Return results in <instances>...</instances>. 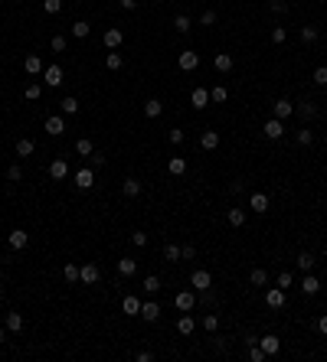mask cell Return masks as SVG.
<instances>
[{
	"instance_id": "obj_1",
	"label": "cell",
	"mask_w": 327,
	"mask_h": 362,
	"mask_svg": "<svg viewBox=\"0 0 327 362\" xmlns=\"http://www.w3.org/2000/svg\"><path fill=\"white\" fill-rule=\"evenodd\" d=\"M190 287L200 290V294H203V290H210V287H213V274H210V271H203V268L193 271V274H190Z\"/></svg>"
},
{
	"instance_id": "obj_2",
	"label": "cell",
	"mask_w": 327,
	"mask_h": 362,
	"mask_svg": "<svg viewBox=\"0 0 327 362\" xmlns=\"http://www.w3.org/2000/svg\"><path fill=\"white\" fill-rule=\"evenodd\" d=\"M43 82L50 88H59L62 82H66V72H62V66H46L43 69Z\"/></svg>"
},
{
	"instance_id": "obj_3",
	"label": "cell",
	"mask_w": 327,
	"mask_h": 362,
	"mask_svg": "<svg viewBox=\"0 0 327 362\" xmlns=\"http://www.w3.org/2000/svg\"><path fill=\"white\" fill-rule=\"evenodd\" d=\"M99 277H102V271H99V264H92V261H85V264H82V268H79V281H82V284H85V287H88V284H99Z\"/></svg>"
},
{
	"instance_id": "obj_4",
	"label": "cell",
	"mask_w": 327,
	"mask_h": 362,
	"mask_svg": "<svg viewBox=\"0 0 327 362\" xmlns=\"http://www.w3.org/2000/svg\"><path fill=\"white\" fill-rule=\"evenodd\" d=\"M72 179H75V186H79V190H92V186H95V166H82Z\"/></svg>"
},
{
	"instance_id": "obj_5",
	"label": "cell",
	"mask_w": 327,
	"mask_h": 362,
	"mask_svg": "<svg viewBox=\"0 0 327 362\" xmlns=\"http://www.w3.org/2000/svg\"><path fill=\"white\" fill-rule=\"evenodd\" d=\"M177 66L183 69V72H193V69L200 66V52H193V49H183L177 55Z\"/></svg>"
},
{
	"instance_id": "obj_6",
	"label": "cell",
	"mask_w": 327,
	"mask_h": 362,
	"mask_svg": "<svg viewBox=\"0 0 327 362\" xmlns=\"http://www.w3.org/2000/svg\"><path fill=\"white\" fill-rule=\"evenodd\" d=\"M173 304H177L180 313H190L193 307H197V297H193V290H180V294L173 297Z\"/></svg>"
},
{
	"instance_id": "obj_7",
	"label": "cell",
	"mask_w": 327,
	"mask_h": 362,
	"mask_svg": "<svg viewBox=\"0 0 327 362\" xmlns=\"http://www.w3.org/2000/svg\"><path fill=\"white\" fill-rule=\"evenodd\" d=\"M46 134L50 137H62L66 134V121H62V114H50L46 117Z\"/></svg>"
},
{
	"instance_id": "obj_8",
	"label": "cell",
	"mask_w": 327,
	"mask_h": 362,
	"mask_svg": "<svg viewBox=\"0 0 327 362\" xmlns=\"http://www.w3.org/2000/svg\"><path fill=\"white\" fill-rule=\"evenodd\" d=\"M272 114L278 117V121H285V117H291V114H295V101H288V98H278V101L272 104Z\"/></svg>"
},
{
	"instance_id": "obj_9",
	"label": "cell",
	"mask_w": 327,
	"mask_h": 362,
	"mask_svg": "<svg viewBox=\"0 0 327 362\" xmlns=\"http://www.w3.org/2000/svg\"><path fill=\"white\" fill-rule=\"evenodd\" d=\"M141 320L157 323V320H161V304H157V300H144V304H141Z\"/></svg>"
},
{
	"instance_id": "obj_10",
	"label": "cell",
	"mask_w": 327,
	"mask_h": 362,
	"mask_svg": "<svg viewBox=\"0 0 327 362\" xmlns=\"http://www.w3.org/2000/svg\"><path fill=\"white\" fill-rule=\"evenodd\" d=\"M7 245H10L13 252H20V248H26V245H30V235H26L23 228H13V232L7 235Z\"/></svg>"
},
{
	"instance_id": "obj_11",
	"label": "cell",
	"mask_w": 327,
	"mask_h": 362,
	"mask_svg": "<svg viewBox=\"0 0 327 362\" xmlns=\"http://www.w3.org/2000/svg\"><path fill=\"white\" fill-rule=\"evenodd\" d=\"M259 346H262V352H265V356H278V349H282V339H278L275 333H268V336L259 339Z\"/></svg>"
},
{
	"instance_id": "obj_12",
	"label": "cell",
	"mask_w": 327,
	"mask_h": 362,
	"mask_svg": "<svg viewBox=\"0 0 327 362\" xmlns=\"http://www.w3.org/2000/svg\"><path fill=\"white\" fill-rule=\"evenodd\" d=\"M102 43H105L108 49H118V46L124 43V33L118 30V26H108V30H105V36H102Z\"/></svg>"
},
{
	"instance_id": "obj_13",
	"label": "cell",
	"mask_w": 327,
	"mask_h": 362,
	"mask_svg": "<svg viewBox=\"0 0 327 362\" xmlns=\"http://www.w3.org/2000/svg\"><path fill=\"white\" fill-rule=\"evenodd\" d=\"M265 304H268L272 310H282V307H285V290H282V287H268V290H265Z\"/></svg>"
},
{
	"instance_id": "obj_14",
	"label": "cell",
	"mask_w": 327,
	"mask_h": 362,
	"mask_svg": "<svg viewBox=\"0 0 327 362\" xmlns=\"http://www.w3.org/2000/svg\"><path fill=\"white\" fill-rule=\"evenodd\" d=\"M282 134H285V121H278V117H268V121H265V137H268V141H278Z\"/></svg>"
},
{
	"instance_id": "obj_15",
	"label": "cell",
	"mask_w": 327,
	"mask_h": 362,
	"mask_svg": "<svg viewBox=\"0 0 327 362\" xmlns=\"http://www.w3.org/2000/svg\"><path fill=\"white\" fill-rule=\"evenodd\" d=\"M23 69L33 75V79H36V75H43V69H46V66H43V59L33 52V55H26V59H23Z\"/></svg>"
},
{
	"instance_id": "obj_16",
	"label": "cell",
	"mask_w": 327,
	"mask_h": 362,
	"mask_svg": "<svg viewBox=\"0 0 327 362\" xmlns=\"http://www.w3.org/2000/svg\"><path fill=\"white\" fill-rule=\"evenodd\" d=\"M190 101H193V108H197V111H203L206 104H210V88H193Z\"/></svg>"
},
{
	"instance_id": "obj_17",
	"label": "cell",
	"mask_w": 327,
	"mask_h": 362,
	"mask_svg": "<svg viewBox=\"0 0 327 362\" xmlns=\"http://www.w3.org/2000/svg\"><path fill=\"white\" fill-rule=\"evenodd\" d=\"M200 147L203 150H216L219 147V131H203V134H200Z\"/></svg>"
},
{
	"instance_id": "obj_18",
	"label": "cell",
	"mask_w": 327,
	"mask_h": 362,
	"mask_svg": "<svg viewBox=\"0 0 327 362\" xmlns=\"http://www.w3.org/2000/svg\"><path fill=\"white\" fill-rule=\"evenodd\" d=\"M121 310L128 313V317H141V300H137L134 294H128V297L121 300Z\"/></svg>"
},
{
	"instance_id": "obj_19",
	"label": "cell",
	"mask_w": 327,
	"mask_h": 362,
	"mask_svg": "<svg viewBox=\"0 0 327 362\" xmlns=\"http://www.w3.org/2000/svg\"><path fill=\"white\" fill-rule=\"evenodd\" d=\"M118 274L121 277H134L137 274V261L134 258H118Z\"/></svg>"
},
{
	"instance_id": "obj_20",
	"label": "cell",
	"mask_w": 327,
	"mask_h": 362,
	"mask_svg": "<svg viewBox=\"0 0 327 362\" xmlns=\"http://www.w3.org/2000/svg\"><path fill=\"white\" fill-rule=\"evenodd\" d=\"M50 176H53V179H66V176H69V163H66L62 157L50 163Z\"/></svg>"
},
{
	"instance_id": "obj_21",
	"label": "cell",
	"mask_w": 327,
	"mask_h": 362,
	"mask_svg": "<svg viewBox=\"0 0 327 362\" xmlns=\"http://www.w3.org/2000/svg\"><path fill=\"white\" fill-rule=\"evenodd\" d=\"M213 66H216V72H232V55L229 52H216L213 55Z\"/></svg>"
},
{
	"instance_id": "obj_22",
	"label": "cell",
	"mask_w": 327,
	"mask_h": 362,
	"mask_svg": "<svg viewBox=\"0 0 327 362\" xmlns=\"http://www.w3.org/2000/svg\"><path fill=\"white\" fill-rule=\"evenodd\" d=\"M249 209H252V212H268V196H265V193H252Z\"/></svg>"
},
{
	"instance_id": "obj_23",
	"label": "cell",
	"mask_w": 327,
	"mask_h": 362,
	"mask_svg": "<svg viewBox=\"0 0 327 362\" xmlns=\"http://www.w3.org/2000/svg\"><path fill=\"white\" fill-rule=\"evenodd\" d=\"M121 66H124L121 52H118V49H108V55H105V69H108V72H118Z\"/></svg>"
},
{
	"instance_id": "obj_24",
	"label": "cell",
	"mask_w": 327,
	"mask_h": 362,
	"mask_svg": "<svg viewBox=\"0 0 327 362\" xmlns=\"http://www.w3.org/2000/svg\"><path fill=\"white\" fill-rule=\"evenodd\" d=\"M121 193H124V196H128V199L141 196V183H137L134 176H128V179H124V183H121Z\"/></svg>"
},
{
	"instance_id": "obj_25",
	"label": "cell",
	"mask_w": 327,
	"mask_h": 362,
	"mask_svg": "<svg viewBox=\"0 0 327 362\" xmlns=\"http://www.w3.org/2000/svg\"><path fill=\"white\" fill-rule=\"evenodd\" d=\"M295 111H298V114H301V117H304V121H311V117H314V114H317V108H314V101H308V98H304V101H298V104H295Z\"/></svg>"
},
{
	"instance_id": "obj_26",
	"label": "cell",
	"mask_w": 327,
	"mask_h": 362,
	"mask_svg": "<svg viewBox=\"0 0 327 362\" xmlns=\"http://www.w3.org/2000/svg\"><path fill=\"white\" fill-rule=\"evenodd\" d=\"M317 290H321V281H317V277H314V274H308V277H304V281H301V294H308V297H314V294H317Z\"/></svg>"
},
{
	"instance_id": "obj_27",
	"label": "cell",
	"mask_w": 327,
	"mask_h": 362,
	"mask_svg": "<svg viewBox=\"0 0 327 362\" xmlns=\"http://www.w3.org/2000/svg\"><path fill=\"white\" fill-rule=\"evenodd\" d=\"M226 219H229V225L242 228V225H246V219H249V215H246V209H229V212H226Z\"/></svg>"
},
{
	"instance_id": "obj_28",
	"label": "cell",
	"mask_w": 327,
	"mask_h": 362,
	"mask_svg": "<svg viewBox=\"0 0 327 362\" xmlns=\"http://www.w3.org/2000/svg\"><path fill=\"white\" fill-rule=\"evenodd\" d=\"M161 111H164V101L161 98H148V101H144V114H148V117H161Z\"/></svg>"
},
{
	"instance_id": "obj_29",
	"label": "cell",
	"mask_w": 327,
	"mask_h": 362,
	"mask_svg": "<svg viewBox=\"0 0 327 362\" xmlns=\"http://www.w3.org/2000/svg\"><path fill=\"white\" fill-rule=\"evenodd\" d=\"M177 330H180V333H183V336H190V333H193V330H197V320H193V317H190V313H183V317H180V320H177Z\"/></svg>"
},
{
	"instance_id": "obj_30",
	"label": "cell",
	"mask_w": 327,
	"mask_h": 362,
	"mask_svg": "<svg viewBox=\"0 0 327 362\" xmlns=\"http://www.w3.org/2000/svg\"><path fill=\"white\" fill-rule=\"evenodd\" d=\"M173 30H177V33H183V36H186V33L193 30L190 17H186V13H177V17H173Z\"/></svg>"
},
{
	"instance_id": "obj_31",
	"label": "cell",
	"mask_w": 327,
	"mask_h": 362,
	"mask_svg": "<svg viewBox=\"0 0 327 362\" xmlns=\"http://www.w3.org/2000/svg\"><path fill=\"white\" fill-rule=\"evenodd\" d=\"M75 154H79V157H92L95 154V144L88 141V137H79V141H75Z\"/></svg>"
},
{
	"instance_id": "obj_32",
	"label": "cell",
	"mask_w": 327,
	"mask_h": 362,
	"mask_svg": "<svg viewBox=\"0 0 327 362\" xmlns=\"http://www.w3.org/2000/svg\"><path fill=\"white\" fill-rule=\"evenodd\" d=\"M167 170H170V176H183V173H186V160L183 157H170Z\"/></svg>"
},
{
	"instance_id": "obj_33",
	"label": "cell",
	"mask_w": 327,
	"mask_h": 362,
	"mask_svg": "<svg viewBox=\"0 0 327 362\" xmlns=\"http://www.w3.org/2000/svg\"><path fill=\"white\" fill-rule=\"evenodd\" d=\"M33 150H36V144L30 137H20L17 141V157H33Z\"/></svg>"
},
{
	"instance_id": "obj_34",
	"label": "cell",
	"mask_w": 327,
	"mask_h": 362,
	"mask_svg": "<svg viewBox=\"0 0 327 362\" xmlns=\"http://www.w3.org/2000/svg\"><path fill=\"white\" fill-rule=\"evenodd\" d=\"M4 323H7V330H10V333H20V330H23V317H20V313H7Z\"/></svg>"
},
{
	"instance_id": "obj_35",
	"label": "cell",
	"mask_w": 327,
	"mask_h": 362,
	"mask_svg": "<svg viewBox=\"0 0 327 362\" xmlns=\"http://www.w3.org/2000/svg\"><path fill=\"white\" fill-rule=\"evenodd\" d=\"M88 33H92V26H88V20H75V23H72V36H75V39H85Z\"/></svg>"
},
{
	"instance_id": "obj_36",
	"label": "cell",
	"mask_w": 327,
	"mask_h": 362,
	"mask_svg": "<svg viewBox=\"0 0 327 362\" xmlns=\"http://www.w3.org/2000/svg\"><path fill=\"white\" fill-rule=\"evenodd\" d=\"M23 98H26V101H39V98H43V85H36V82H33V85H26V88H23Z\"/></svg>"
},
{
	"instance_id": "obj_37",
	"label": "cell",
	"mask_w": 327,
	"mask_h": 362,
	"mask_svg": "<svg viewBox=\"0 0 327 362\" xmlns=\"http://www.w3.org/2000/svg\"><path fill=\"white\" fill-rule=\"evenodd\" d=\"M59 111H62V114H75V111H79V101H75L72 95H66V98L59 101Z\"/></svg>"
},
{
	"instance_id": "obj_38",
	"label": "cell",
	"mask_w": 327,
	"mask_h": 362,
	"mask_svg": "<svg viewBox=\"0 0 327 362\" xmlns=\"http://www.w3.org/2000/svg\"><path fill=\"white\" fill-rule=\"evenodd\" d=\"M314 261H317V258H314L311 252H301V255H298V261H295V264H298L301 271H311V268H314Z\"/></svg>"
},
{
	"instance_id": "obj_39",
	"label": "cell",
	"mask_w": 327,
	"mask_h": 362,
	"mask_svg": "<svg viewBox=\"0 0 327 362\" xmlns=\"http://www.w3.org/2000/svg\"><path fill=\"white\" fill-rule=\"evenodd\" d=\"M141 287L148 290V294H157V290H161V277H157V274H148V277H144V284H141Z\"/></svg>"
},
{
	"instance_id": "obj_40",
	"label": "cell",
	"mask_w": 327,
	"mask_h": 362,
	"mask_svg": "<svg viewBox=\"0 0 327 362\" xmlns=\"http://www.w3.org/2000/svg\"><path fill=\"white\" fill-rule=\"evenodd\" d=\"M249 281H252V284H255V287H265V284H268V271H262V268H255V271H252V274H249Z\"/></svg>"
},
{
	"instance_id": "obj_41",
	"label": "cell",
	"mask_w": 327,
	"mask_h": 362,
	"mask_svg": "<svg viewBox=\"0 0 327 362\" xmlns=\"http://www.w3.org/2000/svg\"><path fill=\"white\" fill-rule=\"evenodd\" d=\"M226 98H229V92H226L222 85H213V88H210V101H213V104H222Z\"/></svg>"
},
{
	"instance_id": "obj_42",
	"label": "cell",
	"mask_w": 327,
	"mask_h": 362,
	"mask_svg": "<svg viewBox=\"0 0 327 362\" xmlns=\"http://www.w3.org/2000/svg\"><path fill=\"white\" fill-rule=\"evenodd\" d=\"M62 277H66V284H75L79 281V264H66V268H62Z\"/></svg>"
},
{
	"instance_id": "obj_43",
	"label": "cell",
	"mask_w": 327,
	"mask_h": 362,
	"mask_svg": "<svg viewBox=\"0 0 327 362\" xmlns=\"http://www.w3.org/2000/svg\"><path fill=\"white\" fill-rule=\"evenodd\" d=\"M275 284H278V287H282V290H288L291 284H295V274H291V271H282V274L275 277Z\"/></svg>"
},
{
	"instance_id": "obj_44",
	"label": "cell",
	"mask_w": 327,
	"mask_h": 362,
	"mask_svg": "<svg viewBox=\"0 0 327 362\" xmlns=\"http://www.w3.org/2000/svg\"><path fill=\"white\" fill-rule=\"evenodd\" d=\"M301 43H317V26H301Z\"/></svg>"
},
{
	"instance_id": "obj_45",
	"label": "cell",
	"mask_w": 327,
	"mask_h": 362,
	"mask_svg": "<svg viewBox=\"0 0 327 362\" xmlns=\"http://www.w3.org/2000/svg\"><path fill=\"white\" fill-rule=\"evenodd\" d=\"M203 330H210V333L219 330V317H216V313H206V317H203Z\"/></svg>"
},
{
	"instance_id": "obj_46",
	"label": "cell",
	"mask_w": 327,
	"mask_h": 362,
	"mask_svg": "<svg viewBox=\"0 0 327 362\" xmlns=\"http://www.w3.org/2000/svg\"><path fill=\"white\" fill-rule=\"evenodd\" d=\"M66 43H69V39H66V36H62V33H56V36L50 39V46H53V52H66Z\"/></svg>"
},
{
	"instance_id": "obj_47",
	"label": "cell",
	"mask_w": 327,
	"mask_h": 362,
	"mask_svg": "<svg viewBox=\"0 0 327 362\" xmlns=\"http://www.w3.org/2000/svg\"><path fill=\"white\" fill-rule=\"evenodd\" d=\"M7 179H10V183H20V179H23V170H20L17 163H10L7 166Z\"/></svg>"
},
{
	"instance_id": "obj_48",
	"label": "cell",
	"mask_w": 327,
	"mask_h": 362,
	"mask_svg": "<svg viewBox=\"0 0 327 362\" xmlns=\"http://www.w3.org/2000/svg\"><path fill=\"white\" fill-rule=\"evenodd\" d=\"M314 85L327 88V66H317V69H314Z\"/></svg>"
},
{
	"instance_id": "obj_49",
	"label": "cell",
	"mask_w": 327,
	"mask_h": 362,
	"mask_svg": "<svg viewBox=\"0 0 327 362\" xmlns=\"http://www.w3.org/2000/svg\"><path fill=\"white\" fill-rule=\"evenodd\" d=\"M285 39H288V30H285V26H275V30H272V43H275V46H282Z\"/></svg>"
},
{
	"instance_id": "obj_50",
	"label": "cell",
	"mask_w": 327,
	"mask_h": 362,
	"mask_svg": "<svg viewBox=\"0 0 327 362\" xmlns=\"http://www.w3.org/2000/svg\"><path fill=\"white\" fill-rule=\"evenodd\" d=\"M249 359H252V362H265L268 356L262 352V346H249Z\"/></svg>"
},
{
	"instance_id": "obj_51",
	"label": "cell",
	"mask_w": 327,
	"mask_h": 362,
	"mask_svg": "<svg viewBox=\"0 0 327 362\" xmlns=\"http://www.w3.org/2000/svg\"><path fill=\"white\" fill-rule=\"evenodd\" d=\"M298 144H301V147H308V144H314V134H311L308 128H304V131H298Z\"/></svg>"
},
{
	"instance_id": "obj_52",
	"label": "cell",
	"mask_w": 327,
	"mask_h": 362,
	"mask_svg": "<svg viewBox=\"0 0 327 362\" xmlns=\"http://www.w3.org/2000/svg\"><path fill=\"white\" fill-rule=\"evenodd\" d=\"M131 245H134V248H144V245H148V235H144V232H131Z\"/></svg>"
},
{
	"instance_id": "obj_53",
	"label": "cell",
	"mask_w": 327,
	"mask_h": 362,
	"mask_svg": "<svg viewBox=\"0 0 327 362\" xmlns=\"http://www.w3.org/2000/svg\"><path fill=\"white\" fill-rule=\"evenodd\" d=\"M164 258H167V261H180V248H177V245H167V248H164Z\"/></svg>"
},
{
	"instance_id": "obj_54",
	"label": "cell",
	"mask_w": 327,
	"mask_h": 362,
	"mask_svg": "<svg viewBox=\"0 0 327 362\" xmlns=\"http://www.w3.org/2000/svg\"><path fill=\"white\" fill-rule=\"evenodd\" d=\"M43 10L46 13H59L62 10V0H43Z\"/></svg>"
},
{
	"instance_id": "obj_55",
	"label": "cell",
	"mask_w": 327,
	"mask_h": 362,
	"mask_svg": "<svg viewBox=\"0 0 327 362\" xmlns=\"http://www.w3.org/2000/svg\"><path fill=\"white\" fill-rule=\"evenodd\" d=\"M180 258H183V261H193V258H197V248H193V245H183V248H180Z\"/></svg>"
},
{
	"instance_id": "obj_56",
	"label": "cell",
	"mask_w": 327,
	"mask_h": 362,
	"mask_svg": "<svg viewBox=\"0 0 327 362\" xmlns=\"http://www.w3.org/2000/svg\"><path fill=\"white\" fill-rule=\"evenodd\" d=\"M200 23H203V26H213V23H216V10H203Z\"/></svg>"
},
{
	"instance_id": "obj_57",
	"label": "cell",
	"mask_w": 327,
	"mask_h": 362,
	"mask_svg": "<svg viewBox=\"0 0 327 362\" xmlns=\"http://www.w3.org/2000/svg\"><path fill=\"white\" fill-rule=\"evenodd\" d=\"M167 137H170V144H183V137H186V134H183V131H180V128H173V131H170V134H167Z\"/></svg>"
},
{
	"instance_id": "obj_58",
	"label": "cell",
	"mask_w": 327,
	"mask_h": 362,
	"mask_svg": "<svg viewBox=\"0 0 327 362\" xmlns=\"http://www.w3.org/2000/svg\"><path fill=\"white\" fill-rule=\"evenodd\" d=\"M92 166H105V154H99V150H95V154H92Z\"/></svg>"
},
{
	"instance_id": "obj_59",
	"label": "cell",
	"mask_w": 327,
	"mask_h": 362,
	"mask_svg": "<svg viewBox=\"0 0 327 362\" xmlns=\"http://www.w3.org/2000/svg\"><path fill=\"white\" fill-rule=\"evenodd\" d=\"M242 343H246V346H259V336H255V333H246V339H242Z\"/></svg>"
},
{
	"instance_id": "obj_60",
	"label": "cell",
	"mask_w": 327,
	"mask_h": 362,
	"mask_svg": "<svg viewBox=\"0 0 327 362\" xmlns=\"http://www.w3.org/2000/svg\"><path fill=\"white\" fill-rule=\"evenodd\" d=\"M272 10H275V13H285V10H288V4H285V0H275Z\"/></svg>"
},
{
	"instance_id": "obj_61",
	"label": "cell",
	"mask_w": 327,
	"mask_h": 362,
	"mask_svg": "<svg viewBox=\"0 0 327 362\" xmlns=\"http://www.w3.org/2000/svg\"><path fill=\"white\" fill-rule=\"evenodd\" d=\"M118 4H121L124 10H137V0H118Z\"/></svg>"
},
{
	"instance_id": "obj_62",
	"label": "cell",
	"mask_w": 327,
	"mask_h": 362,
	"mask_svg": "<svg viewBox=\"0 0 327 362\" xmlns=\"http://www.w3.org/2000/svg\"><path fill=\"white\" fill-rule=\"evenodd\" d=\"M317 333H324V336H327V317L317 320Z\"/></svg>"
},
{
	"instance_id": "obj_63",
	"label": "cell",
	"mask_w": 327,
	"mask_h": 362,
	"mask_svg": "<svg viewBox=\"0 0 327 362\" xmlns=\"http://www.w3.org/2000/svg\"><path fill=\"white\" fill-rule=\"evenodd\" d=\"M7 343V330H0V346H4Z\"/></svg>"
}]
</instances>
